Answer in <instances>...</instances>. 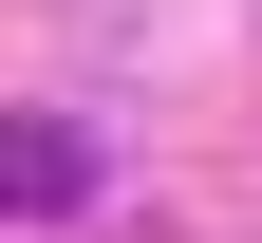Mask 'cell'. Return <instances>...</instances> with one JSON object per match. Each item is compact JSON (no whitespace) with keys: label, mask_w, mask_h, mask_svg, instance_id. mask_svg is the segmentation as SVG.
Instances as JSON below:
<instances>
[{"label":"cell","mask_w":262,"mask_h":243,"mask_svg":"<svg viewBox=\"0 0 262 243\" xmlns=\"http://www.w3.org/2000/svg\"><path fill=\"white\" fill-rule=\"evenodd\" d=\"M75 206H94V150L38 113V131H19V225H75Z\"/></svg>","instance_id":"6da1fadb"}]
</instances>
